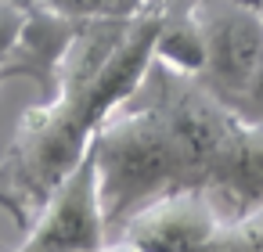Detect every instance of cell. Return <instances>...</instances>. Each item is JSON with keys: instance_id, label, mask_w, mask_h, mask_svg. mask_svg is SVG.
I'll use <instances>...</instances> for the list:
<instances>
[{"instance_id": "obj_1", "label": "cell", "mask_w": 263, "mask_h": 252, "mask_svg": "<svg viewBox=\"0 0 263 252\" xmlns=\"http://www.w3.org/2000/svg\"><path fill=\"white\" fill-rule=\"evenodd\" d=\"M90 148L98 159L101 202L112 241L119 227L155 198L184 187H202V166L187 151V144L155 108L134 98L94 130Z\"/></svg>"}, {"instance_id": "obj_2", "label": "cell", "mask_w": 263, "mask_h": 252, "mask_svg": "<svg viewBox=\"0 0 263 252\" xmlns=\"http://www.w3.org/2000/svg\"><path fill=\"white\" fill-rule=\"evenodd\" d=\"M90 141L94 130L76 112H69L58 98H44L15 123L8 151L0 155V187L29 216V209H40L54 187L83 162Z\"/></svg>"}, {"instance_id": "obj_3", "label": "cell", "mask_w": 263, "mask_h": 252, "mask_svg": "<svg viewBox=\"0 0 263 252\" xmlns=\"http://www.w3.org/2000/svg\"><path fill=\"white\" fill-rule=\"evenodd\" d=\"M108 241H112V230L105 220L98 159L90 148L83 155V162L36 209L33 223L15 252H94Z\"/></svg>"}, {"instance_id": "obj_4", "label": "cell", "mask_w": 263, "mask_h": 252, "mask_svg": "<svg viewBox=\"0 0 263 252\" xmlns=\"http://www.w3.org/2000/svg\"><path fill=\"white\" fill-rule=\"evenodd\" d=\"M205 33L202 83L220 98L234 101L263 65V11L249 0H191Z\"/></svg>"}, {"instance_id": "obj_5", "label": "cell", "mask_w": 263, "mask_h": 252, "mask_svg": "<svg viewBox=\"0 0 263 252\" xmlns=\"http://www.w3.org/2000/svg\"><path fill=\"white\" fill-rule=\"evenodd\" d=\"M223 216L205 187H184L155 198L134 212L116 241H126L137 252H202L220 230Z\"/></svg>"}, {"instance_id": "obj_6", "label": "cell", "mask_w": 263, "mask_h": 252, "mask_svg": "<svg viewBox=\"0 0 263 252\" xmlns=\"http://www.w3.org/2000/svg\"><path fill=\"white\" fill-rule=\"evenodd\" d=\"M205 191L223 220L249 216L263 205V126L238 123L231 144L216 155L205 177Z\"/></svg>"}, {"instance_id": "obj_7", "label": "cell", "mask_w": 263, "mask_h": 252, "mask_svg": "<svg viewBox=\"0 0 263 252\" xmlns=\"http://www.w3.org/2000/svg\"><path fill=\"white\" fill-rule=\"evenodd\" d=\"M76 29H80L76 18L58 15L44 4H33L26 11V26H22L15 47L8 51L4 65H0V83L15 80V76H26L44 90V98H51L54 87H58L62 54H65L69 40L76 36Z\"/></svg>"}, {"instance_id": "obj_8", "label": "cell", "mask_w": 263, "mask_h": 252, "mask_svg": "<svg viewBox=\"0 0 263 252\" xmlns=\"http://www.w3.org/2000/svg\"><path fill=\"white\" fill-rule=\"evenodd\" d=\"M155 58L166 62L177 72L202 76V69H205V33H202V22H198V11H195L191 0H166L162 4Z\"/></svg>"}, {"instance_id": "obj_9", "label": "cell", "mask_w": 263, "mask_h": 252, "mask_svg": "<svg viewBox=\"0 0 263 252\" xmlns=\"http://www.w3.org/2000/svg\"><path fill=\"white\" fill-rule=\"evenodd\" d=\"M40 4L76 22H90V18H137L152 8H162V0H40Z\"/></svg>"}, {"instance_id": "obj_10", "label": "cell", "mask_w": 263, "mask_h": 252, "mask_svg": "<svg viewBox=\"0 0 263 252\" xmlns=\"http://www.w3.org/2000/svg\"><path fill=\"white\" fill-rule=\"evenodd\" d=\"M202 252H263V205L249 216L223 220Z\"/></svg>"}, {"instance_id": "obj_11", "label": "cell", "mask_w": 263, "mask_h": 252, "mask_svg": "<svg viewBox=\"0 0 263 252\" xmlns=\"http://www.w3.org/2000/svg\"><path fill=\"white\" fill-rule=\"evenodd\" d=\"M231 108H234L245 123H259V126H263V65H259L256 76L245 83V90L231 101Z\"/></svg>"}, {"instance_id": "obj_12", "label": "cell", "mask_w": 263, "mask_h": 252, "mask_svg": "<svg viewBox=\"0 0 263 252\" xmlns=\"http://www.w3.org/2000/svg\"><path fill=\"white\" fill-rule=\"evenodd\" d=\"M22 26H26V8H18L15 0H0V65H4L8 51L15 47Z\"/></svg>"}, {"instance_id": "obj_13", "label": "cell", "mask_w": 263, "mask_h": 252, "mask_svg": "<svg viewBox=\"0 0 263 252\" xmlns=\"http://www.w3.org/2000/svg\"><path fill=\"white\" fill-rule=\"evenodd\" d=\"M0 209H8V212H11V220H15L18 227H26V230H29V216H26V212H22V209H18V205L4 195V187H0Z\"/></svg>"}, {"instance_id": "obj_14", "label": "cell", "mask_w": 263, "mask_h": 252, "mask_svg": "<svg viewBox=\"0 0 263 252\" xmlns=\"http://www.w3.org/2000/svg\"><path fill=\"white\" fill-rule=\"evenodd\" d=\"M94 252H137V248H130L126 241H108V245H101V248H94Z\"/></svg>"}, {"instance_id": "obj_15", "label": "cell", "mask_w": 263, "mask_h": 252, "mask_svg": "<svg viewBox=\"0 0 263 252\" xmlns=\"http://www.w3.org/2000/svg\"><path fill=\"white\" fill-rule=\"evenodd\" d=\"M15 4H18V8H26V11H29V8H33V4H40V0H15Z\"/></svg>"}, {"instance_id": "obj_16", "label": "cell", "mask_w": 263, "mask_h": 252, "mask_svg": "<svg viewBox=\"0 0 263 252\" xmlns=\"http://www.w3.org/2000/svg\"><path fill=\"white\" fill-rule=\"evenodd\" d=\"M249 4H256V8H259V4H263V0H249Z\"/></svg>"}, {"instance_id": "obj_17", "label": "cell", "mask_w": 263, "mask_h": 252, "mask_svg": "<svg viewBox=\"0 0 263 252\" xmlns=\"http://www.w3.org/2000/svg\"><path fill=\"white\" fill-rule=\"evenodd\" d=\"M259 11H263V4H259Z\"/></svg>"}, {"instance_id": "obj_18", "label": "cell", "mask_w": 263, "mask_h": 252, "mask_svg": "<svg viewBox=\"0 0 263 252\" xmlns=\"http://www.w3.org/2000/svg\"><path fill=\"white\" fill-rule=\"evenodd\" d=\"M162 4H166V0H162Z\"/></svg>"}]
</instances>
